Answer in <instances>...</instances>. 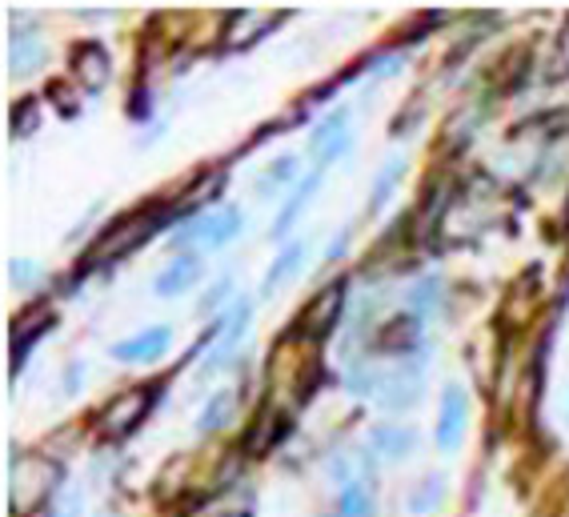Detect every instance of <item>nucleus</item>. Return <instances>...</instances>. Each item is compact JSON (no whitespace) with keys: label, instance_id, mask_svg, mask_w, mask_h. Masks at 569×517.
<instances>
[{"label":"nucleus","instance_id":"nucleus-1","mask_svg":"<svg viewBox=\"0 0 569 517\" xmlns=\"http://www.w3.org/2000/svg\"><path fill=\"white\" fill-rule=\"evenodd\" d=\"M161 221H165V213H136V217H128V221H120V225L109 232V237H101L97 241V249L89 253V265H101V261H117V257H125V253H133L136 245H144V241L153 237V232L161 229Z\"/></svg>","mask_w":569,"mask_h":517},{"label":"nucleus","instance_id":"nucleus-2","mask_svg":"<svg viewBox=\"0 0 569 517\" xmlns=\"http://www.w3.org/2000/svg\"><path fill=\"white\" fill-rule=\"evenodd\" d=\"M60 481V469L45 458H21L13 469V505L16 513H29L40 497Z\"/></svg>","mask_w":569,"mask_h":517},{"label":"nucleus","instance_id":"nucleus-3","mask_svg":"<svg viewBox=\"0 0 569 517\" xmlns=\"http://www.w3.org/2000/svg\"><path fill=\"white\" fill-rule=\"evenodd\" d=\"M241 232V213L237 209H225V213H213V217H201V221H193L185 232H177V245H188V241H201L205 249H221V245H229L232 237Z\"/></svg>","mask_w":569,"mask_h":517},{"label":"nucleus","instance_id":"nucleus-4","mask_svg":"<svg viewBox=\"0 0 569 517\" xmlns=\"http://www.w3.org/2000/svg\"><path fill=\"white\" fill-rule=\"evenodd\" d=\"M341 301H345V289L341 285L321 289L313 301H309L305 313H301L297 329L309 333V337H325V333L333 329V321H337V313H341Z\"/></svg>","mask_w":569,"mask_h":517},{"label":"nucleus","instance_id":"nucleus-5","mask_svg":"<svg viewBox=\"0 0 569 517\" xmlns=\"http://www.w3.org/2000/svg\"><path fill=\"white\" fill-rule=\"evenodd\" d=\"M149 405H153V393H144V390L120 393V398L105 409V434L125 437L133 425H141V417L149 413Z\"/></svg>","mask_w":569,"mask_h":517},{"label":"nucleus","instance_id":"nucleus-6","mask_svg":"<svg viewBox=\"0 0 569 517\" xmlns=\"http://www.w3.org/2000/svg\"><path fill=\"white\" fill-rule=\"evenodd\" d=\"M369 445H373L377 458L385 461H401L413 453V445H417V434L405 425H377L373 434H369Z\"/></svg>","mask_w":569,"mask_h":517},{"label":"nucleus","instance_id":"nucleus-7","mask_svg":"<svg viewBox=\"0 0 569 517\" xmlns=\"http://www.w3.org/2000/svg\"><path fill=\"white\" fill-rule=\"evenodd\" d=\"M73 68H76V81L84 84V89H105V81H109V57H105V48L101 45H81L73 53Z\"/></svg>","mask_w":569,"mask_h":517},{"label":"nucleus","instance_id":"nucleus-8","mask_svg":"<svg viewBox=\"0 0 569 517\" xmlns=\"http://www.w3.org/2000/svg\"><path fill=\"white\" fill-rule=\"evenodd\" d=\"M461 425H465V401H461V390L450 385L445 390V401H442V425H437V445L442 450H453L461 442Z\"/></svg>","mask_w":569,"mask_h":517},{"label":"nucleus","instance_id":"nucleus-9","mask_svg":"<svg viewBox=\"0 0 569 517\" xmlns=\"http://www.w3.org/2000/svg\"><path fill=\"white\" fill-rule=\"evenodd\" d=\"M165 349H169V329H165V325H157V329L141 333V337H133V341H120L113 353L120 361H153V357H161Z\"/></svg>","mask_w":569,"mask_h":517},{"label":"nucleus","instance_id":"nucleus-10","mask_svg":"<svg viewBox=\"0 0 569 517\" xmlns=\"http://www.w3.org/2000/svg\"><path fill=\"white\" fill-rule=\"evenodd\" d=\"M249 313H253V309H249V301H241V305H237V309H232V313L225 317V341H221V349H217V353H213V357H209V365H201V377L217 373V369L225 365L229 349H232V345L241 341V333H245V325H249Z\"/></svg>","mask_w":569,"mask_h":517},{"label":"nucleus","instance_id":"nucleus-11","mask_svg":"<svg viewBox=\"0 0 569 517\" xmlns=\"http://www.w3.org/2000/svg\"><path fill=\"white\" fill-rule=\"evenodd\" d=\"M40 60H45V45H40L32 32H24V37H13V40H8V73H13V76L32 73Z\"/></svg>","mask_w":569,"mask_h":517},{"label":"nucleus","instance_id":"nucleus-12","mask_svg":"<svg viewBox=\"0 0 569 517\" xmlns=\"http://www.w3.org/2000/svg\"><path fill=\"white\" fill-rule=\"evenodd\" d=\"M345 145H349V136H345V113L325 120V125L317 128V136H313V153H317L321 165H325V161H333V157H341Z\"/></svg>","mask_w":569,"mask_h":517},{"label":"nucleus","instance_id":"nucleus-13","mask_svg":"<svg viewBox=\"0 0 569 517\" xmlns=\"http://www.w3.org/2000/svg\"><path fill=\"white\" fill-rule=\"evenodd\" d=\"M197 277H201V265H197L193 257H180V261H172L169 269L157 277V293H161V297H172V293H185Z\"/></svg>","mask_w":569,"mask_h":517},{"label":"nucleus","instance_id":"nucleus-14","mask_svg":"<svg viewBox=\"0 0 569 517\" xmlns=\"http://www.w3.org/2000/svg\"><path fill=\"white\" fill-rule=\"evenodd\" d=\"M301 261H305V245H289V249H284L277 261H273V269L265 273V281H261V293H265V297H269V293L277 289L281 281H289L293 273L301 269Z\"/></svg>","mask_w":569,"mask_h":517},{"label":"nucleus","instance_id":"nucleus-15","mask_svg":"<svg viewBox=\"0 0 569 517\" xmlns=\"http://www.w3.org/2000/svg\"><path fill=\"white\" fill-rule=\"evenodd\" d=\"M232 409H237V393H213V401L201 409V417H197V429L201 434H213V429H221L225 421L232 417Z\"/></svg>","mask_w":569,"mask_h":517},{"label":"nucleus","instance_id":"nucleus-16","mask_svg":"<svg viewBox=\"0 0 569 517\" xmlns=\"http://www.w3.org/2000/svg\"><path fill=\"white\" fill-rule=\"evenodd\" d=\"M413 401H417V373H398L381 385V405L390 409H405Z\"/></svg>","mask_w":569,"mask_h":517},{"label":"nucleus","instance_id":"nucleus-17","mask_svg":"<svg viewBox=\"0 0 569 517\" xmlns=\"http://www.w3.org/2000/svg\"><path fill=\"white\" fill-rule=\"evenodd\" d=\"M317 185H321V172H313V177H309L305 185H301L297 193H293V201L284 205V213L277 217V225H273V237H284V232H289V225H293V221H297V213L305 209V205H309V197L317 193Z\"/></svg>","mask_w":569,"mask_h":517},{"label":"nucleus","instance_id":"nucleus-18","mask_svg":"<svg viewBox=\"0 0 569 517\" xmlns=\"http://www.w3.org/2000/svg\"><path fill=\"white\" fill-rule=\"evenodd\" d=\"M40 329H45V309H29V313L13 325V353L16 357H24V349H29Z\"/></svg>","mask_w":569,"mask_h":517},{"label":"nucleus","instance_id":"nucleus-19","mask_svg":"<svg viewBox=\"0 0 569 517\" xmlns=\"http://www.w3.org/2000/svg\"><path fill=\"white\" fill-rule=\"evenodd\" d=\"M293 172H297V157H281V161H273L269 172H265V177L257 180V188H261V193H273V188H281L284 180H293Z\"/></svg>","mask_w":569,"mask_h":517},{"label":"nucleus","instance_id":"nucleus-20","mask_svg":"<svg viewBox=\"0 0 569 517\" xmlns=\"http://www.w3.org/2000/svg\"><path fill=\"white\" fill-rule=\"evenodd\" d=\"M40 125V109L37 101H21V105L13 109V136H32Z\"/></svg>","mask_w":569,"mask_h":517},{"label":"nucleus","instance_id":"nucleus-21","mask_svg":"<svg viewBox=\"0 0 569 517\" xmlns=\"http://www.w3.org/2000/svg\"><path fill=\"white\" fill-rule=\"evenodd\" d=\"M369 510H373V505H369V494L361 486H345L341 489V513L345 517H369Z\"/></svg>","mask_w":569,"mask_h":517},{"label":"nucleus","instance_id":"nucleus-22","mask_svg":"<svg viewBox=\"0 0 569 517\" xmlns=\"http://www.w3.org/2000/svg\"><path fill=\"white\" fill-rule=\"evenodd\" d=\"M398 177H401V161H390L385 172L377 177V185H373V209H381V205L390 201V188L398 185Z\"/></svg>","mask_w":569,"mask_h":517},{"label":"nucleus","instance_id":"nucleus-23","mask_svg":"<svg viewBox=\"0 0 569 517\" xmlns=\"http://www.w3.org/2000/svg\"><path fill=\"white\" fill-rule=\"evenodd\" d=\"M437 505H442V481H425V486H421V494L413 497V510L417 513H425V510H437Z\"/></svg>","mask_w":569,"mask_h":517},{"label":"nucleus","instance_id":"nucleus-24","mask_svg":"<svg viewBox=\"0 0 569 517\" xmlns=\"http://www.w3.org/2000/svg\"><path fill=\"white\" fill-rule=\"evenodd\" d=\"M437 293H442V281H421L417 289H413V309H437Z\"/></svg>","mask_w":569,"mask_h":517},{"label":"nucleus","instance_id":"nucleus-25","mask_svg":"<svg viewBox=\"0 0 569 517\" xmlns=\"http://www.w3.org/2000/svg\"><path fill=\"white\" fill-rule=\"evenodd\" d=\"M8 277H13L16 285H32V277H37V269H32V261H13V269H8Z\"/></svg>","mask_w":569,"mask_h":517},{"label":"nucleus","instance_id":"nucleus-26","mask_svg":"<svg viewBox=\"0 0 569 517\" xmlns=\"http://www.w3.org/2000/svg\"><path fill=\"white\" fill-rule=\"evenodd\" d=\"M225 289H229V281H221V285H217V289L209 293V297L201 301V313H205V309H217V305H221V297H225Z\"/></svg>","mask_w":569,"mask_h":517},{"label":"nucleus","instance_id":"nucleus-27","mask_svg":"<svg viewBox=\"0 0 569 517\" xmlns=\"http://www.w3.org/2000/svg\"><path fill=\"white\" fill-rule=\"evenodd\" d=\"M53 97L60 101V113H73V109H76V105H73V101H68V92H65V89H60V84H53Z\"/></svg>","mask_w":569,"mask_h":517}]
</instances>
